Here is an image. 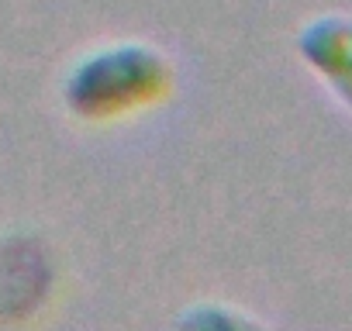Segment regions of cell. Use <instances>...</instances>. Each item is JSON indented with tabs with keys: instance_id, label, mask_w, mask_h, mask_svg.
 I'll return each instance as SVG.
<instances>
[{
	"instance_id": "obj_1",
	"label": "cell",
	"mask_w": 352,
	"mask_h": 331,
	"mask_svg": "<svg viewBox=\"0 0 352 331\" xmlns=\"http://www.w3.org/2000/svg\"><path fill=\"white\" fill-rule=\"evenodd\" d=\"M173 90V62L148 42H111L69 62L59 97L69 117L87 124L124 121L162 104Z\"/></svg>"
},
{
	"instance_id": "obj_2",
	"label": "cell",
	"mask_w": 352,
	"mask_h": 331,
	"mask_svg": "<svg viewBox=\"0 0 352 331\" xmlns=\"http://www.w3.org/2000/svg\"><path fill=\"white\" fill-rule=\"evenodd\" d=\"M300 52L304 59L331 80V87L352 100V25L338 18L311 21L300 32Z\"/></svg>"
}]
</instances>
